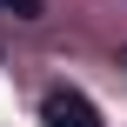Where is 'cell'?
<instances>
[{"mask_svg": "<svg viewBox=\"0 0 127 127\" xmlns=\"http://www.w3.org/2000/svg\"><path fill=\"white\" fill-rule=\"evenodd\" d=\"M40 121H47V127H100V107H94L80 87H47Z\"/></svg>", "mask_w": 127, "mask_h": 127, "instance_id": "1", "label": "cell"}, {"mask_svg": "<svg viewBox=\"0 0 127 127\" xmlns=\"http://www.w3.org/2000/svg\"><path fill=\"white\" fill-rule=\"evenodd\" d=\"M0 13H13V20H40L47 0H0Z\"/></svg>", "mask_w": 127, "mask_h": 127, "instance_id": "2", "label": "cell"}]
</instances>
